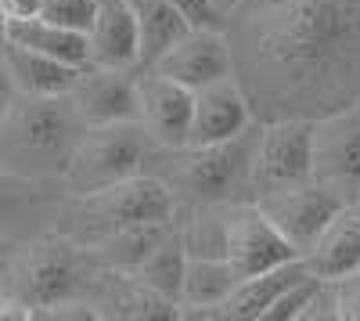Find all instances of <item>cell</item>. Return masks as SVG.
<instances>
[{"label": "cell", "mask_w": 360, "mask_h": 321, "mask_svg": "<svg viewBox=\"0 0 360 321\" xmlns=\"http://www.w3.org/2000/svg\"><path fill=\"white\" fill-rule=\"evenodd\" d=\"M224 37L259 123L321 120L360 98V0H238Z\"/></svg>", "instance_id": "1"}, {"label": "cell", "mask_w": 360, "mask_h": 321, "mask_svg": "<svg viewBox=\"0 0 360 321\" xmlns=\"http://www.w3.org/2000/svg\"><path fill=\"white\" fill-rule=\"evenodd\" d=\"M256 206L285 235V242L303 256V249L321 235V227L332 220L339 213V206H346V202L310 177V181H295V184L270 188V191L256 195Z\"/></svg>", "instance_id": "8"}, {"label": "cell", "mask_w": 360, "mask_h": 321, "mask_svg": "<svg viewBox=\"0 0 360 321\" xmlns=\"http://www.w3.org/2000/svg\"><path fill=\"white\" fill-rule=\"evenodd\" d=\"M242 282L224 256H188L180 282V317H209Z\"/></svg>", "instance_id": "19"}, {"label": "cell", "mask_w": 360, "mask_h": 321, "mask_svg": "<svg viewBox=\"0 0 360 321\" xmlns=\"http://www.w3.org/2000/svg\"><path fill=\"white\" fill-rule=\"evenodd\" d=\"M69 101L83 127L137 120V69L83 65L69 87Z\"/></svg>", "instance_id": "13"}, {"label": "cell", "mask_w": 360, "mask_h": 321, "mask_svg": "<svg viewBox=\"0 0 360 321\" xmlns=\"http://www.w3.org/2000/svg\"><path fill=\"white\" fill-rule=\"evenodd\" d=\"M353 105H356V112H360V98H356V101H353Z\"/></svg>", "instance_id": "33"}, {"label": "cell", "mask_w": 360, "mask_h": 321, "mask_svg": "<svg viewBox=\"0 0 360 321\" xmlns=\"http://www.w3.org/2000/svg\"><path fill=\"white\" fill-rule=\"evenodd\" d=\"M353 202H356V206H360V181H356V191H353Z\"/></svg>", "instance_id": "31"}, {"label": "cell", "mask_w": 360, "mask_h": 321, "mask_svg": "<svg viewBox=\"0 0 360 321\" xmlns=\"http://www.w3.org/2000/svg\"><path fill=\"white\" fill-rule=\"evenodd\" d=\"M0 4H4L8 22H22V18H37L44 0H0Z\"/></svg>", "instance_id": "27"}, {"label": "cell", "mask_w": 360, "mask_h": 321, "mask_svg": "<svg viewBox=\"0 0 360 321\" xmlns=\"http://www.w3.org/2000/svg\"><path fill=\"white\" fill-rule=\"evenodd\" d=\"M98 275L101 264L94 260V253L54 227L29 242H18L8 296L25 303L33 317H44L51 307L90 300Z\"/></svg>", "instance_id": "4"}, {"label": "cell", "mask_w": 360, "mask_h": 321, "mask_svg": "<svg viewBox=\"0 0 360 321\" xmlns=\"http://www.w3.org/2000/svg\"><path fill=\"white\" fill-rule=\"evenodd\" d=\"M0 65H4V44H0Z\"/></svg>", "instance_id": "32"}, {"label": "cell", "mask_w": 360, "mask_h": 321, "mask_svg": "<svg viewBox=\"0 0 360 321\" xmlns=\"http://www.w3.org/2000/svg\"><path fill=\"white\" fill-rule=\"evenodd\" d=\"M8 44L29 47V51H40L47 58H58L72 69H83L90 62V51H86V33H76V29L65 25H54L47 18H22V22H8Z\"/></svg>", "instance_id": "21"}, {"label": "cell", "mask_w": 360, "mask_h": 321, "mask_svg": "<svg viewBox=\"0 0 360 321\" xmlns=\"http://www.w3.org/2000/svg\"><path fill=\"white\" fill-rule=\"evenodd\" d=\"M90 65L137 69V22L130 0H98L94 22L86 29Z\"/></svg>", "instance_id": "17"}, {"label": "cell", "mask_w": 360, "mask_h": 321, "mask_svg": "<svg viewBox=\"0 0 360 321\" xmlns=\"http://www.w3.org/2000/svg\"><path fill=\"white\" fill-rule=\"evenodd\" d=\"M259 120L238 137L217 144H180V149H152L144 170L176 195L180 206L191 202H249L256 170Z\"/></svg>", "instance_id": "2"}, {"label": "cell", "mask_w": 360, "mask_h": 321, "mask_svg": "<svg viewBox=\"0 0 360 321\" xmlns=\"http://www.w3.org/2000/svg\"><path fill=\"white\" fill-rule=\"evenodd\" d=\"M303 264L317 278L342 282L360 271V206L346 202L339 213L321 227V235L303 249Z\"/></svg>", "instance_id": "16"}, {"label": "cell", "mask_w": 360, "mask_h": 321, "mask_svg": "<svg viewBox=\"0 0 360 321\" xmlns=\"http://www.w3.org/2000/svg\"><path fill=\"white\" fill-rule=\"evenodd\" d=\"M83 134L69 94H15L0 123V166L25 177L62 181Z\"/></svg>", "instance_id": "3"}, {"label": "cell", "mask_w": 360, "mask_h": 321, "mask_svg": "<svg viewBox=\"0 0 360 321\" xmlns=\"http://www.w3.org/2000/svg\"><path fill=\"white\" fill-rule=\"evenodd\" d=\"M256 123L249 108L245 91L238 87L234 76L213 80L191 91V127H188V144H217L227 137H238Z\"/></svg>", "instance_id": "15"}, {"label": "cell", "mask_w": 360, "mask_h": 321, "mask_svg": "<svg viewBox=\"0 0 360 321\" xmlns=\"http://www.w3.org/2000/svg\"><path fill=\"white\" fill-rule=\"evenodd\" d=\"M303 275H310V271L303 264V256H295V260H288V264H278V268H270L263 275L242 278L231 289V296L209 314V321H259L263 310L278 300L281 289H288Z\"/></svg>", "instance_id": "18"}, {"label": "cell", "mask_w": 360, "mask_h": 321, "mask_svg": "<svg viewBox=\"0 0 360 321\" xmlns=\"http://www.w3.org/2000/svg\"><path fill=\"white\" fill-rule=\"evenodd\" d=\"M299 253L285 242V235L266 220V213L256 206V199L234 202L231 220H227V242H224V260L234 268L238 278L263 275L278 264H288Z\"/></svg>", "instance_id": "11"}, {"label": "cell", "mask_w": 360, "mask_h": 321, "mask_svg": "<svg viewBox=\"0 0 360 321\" xmlns=\"http://www.w3.org/2000/svg\"><path fill=\"white\" fill-rule=\"evenodd\" d=\"M180 202L176 195L155 177V173H134L127 181H115L108 188L86 191V195H65L58 210V231L83 246H94L123 227L152 224L176 217Z\"/></svg>", "instance_id": "5"}, {"label": "cell", "mask_w": 360, "mask_h": 321, "mask_svg": "<svg viewBox=\"0 0 360 321\" xmlns=\"http://www.w3.org/2000/svg\"><path fill=\"white\" fill-rule=\"evenodd\" d=\"M94 11H98V0H44L40 4V18L76 29V33H86L90 22H94Z\"/></svg>", "instance_id": "24"}, {"label": "cell", "mask_w": 360, "mask_h": 321, "mask_svg": "<svg viewBox=\"0 0 360 321\" xmlns=\"http://www.w3.org/2000/svg\"><path fill=\"white\" fill-rule=\"evenodd\" d=\"M213 4H217V8H220V11H224V15H227V11H231V8H234V4H238V0H213Z\"/></svg>", "instance_id": "30"}, {"label": "cell", "mask_w": 360, "mask_h": 321, "mask_svg": "<svg viewBox=\"0 0 360 321\" xmlns=\"http://www.w3.org/2000/svg\"><path fill=\"white\" fill-rule=\"evenodd\" d=\"M166 4H173L191 25H224V11L213 0H166Z\"/></svg>", "instance_id": "25"}, {"label": "cell", "mask_w": 360, "mask_h": 321, "mask_svg": "<svg viewBox=\"0 0 360 321\" xmlns=\"http://www.w3.org/2000/svg\"><path fill=\"white\" fill-rule=\"evenodd\" d=\"M137 123L144 127L152 149L188 144L191 91L155 69H137Z\"/></svg>", "instance_id": "12"}, {"label": "cell", "mask_w": 360, "mask_h": 321, "mask_svg": "<svg viewBox=\"0 0 360 321\" xmlns=\"http://www.w3.org/2000/svg\"><path fill=\"white\" fill-rule=\"evenodd\" d=\"M137 22V69L155 65V58L191 29V22L166 0H130Z\"/></svg>", "instance_id": "22"}, {"label": "cell", "mask_w": 360, "mask_h": 321, "mask_svg": "<svg viewBox=\"0 0 360 321\" xmlns=\"http://www.w3.org/2000/svg\"><path fill=\"white\" fill-rule=\"evenodd\" d=\"M148 152H152V141H148L137 120L83 127L76 149L65 163L62 188L65 195H86L115 181H127L144 170Z\"/></svg>", "instance_id": "6"}, {"label": "cell", "mask_w": 360, "mask_h": 321, "mask_svg": "<svg viewBox=\"0 0 360 321\" xmlns=\"http://www.w3.org/2000/svg\"><path fill=\"white\" fill-rule=\"evenodd\" d=\"M11 98H15V87H11L8 73L0 69V123H4V115H8V108H11Z\"/></svg>", "instance_id": "28"}, {"label": "cell", "mask_w": 360, "mask_h": 321, "mask_svg": "<svg viewBox=\"0 0 360 321\" xmlns=\"http://www.w3.org/2000/svg\"><path fill=\"white\" fill-rule=\"evenodd\" d=\"M314 181L353 202L360 181V112L356 105L314 120Z\"/></svg>", "instance_id": "10"}, {"label": "cell", "mask_w": 360, "mask_h": 321, "mask_svg": "<svg viewBox=\"0 0 360 321\" xmlns=\"http://www.w3.org/2000/svg\"><path fill=\"white\" fill-rule=\"evenodd\" d=\"M184 268H188V249H184V239H180V224H173L169 235L159 239L144 253L141 264L127 275H134L137 282H144L148 289H155V293H162L166 300L176 303L180 300V282H184Z\"/></svg>", "instance_id": "23"}, {"label": "cell", "mask_w": 360, "mask_h": 321, "mask_svg": "<svg viewBox=\"0 0 360 321\" xmlns=\"http://www.w3.org/2000/svg\"><path fill=\"white\" fill-rule=\"evenodd\" d=\"M8 37V15H4V4H0V44Z\"/></svg>", "instance_id": "29"}, {"label": "cell", "mask_w": 360, "mask_h": 321, "mask_svg": "<svg viewBox=\"0 0 360 321\" xmlns=\"http://www.w3.org/2000/svg\"><path fill=\"white\" fill-rule=\"evenodd\" d=\"M155 69L176 83H184L188 91H198V87L213 83V80H224V76H234L231 69V44L224 37V25H191L184 37H180L173 47H166L155 65Z\"/></svg>", "instance_id": "14"}, {"label": "cell", "mask_w": 360, "mask_h": 321, "mask_svg": "<svg viewBox=\"0 0 360 321\" xmlns=\"http://www.w3.org/2000/svg\"><path fill=\"white\" fill-rule=\"evenodd\" d=\"M62 199V181L25 177L0 166V235L11 242H29L44 231H54Z\"/></svg>", "instance_id": "9"}, {"label": "cell", "mask_w": 360, "mask_h": 321, "mask_svg": "<svg viewBox=\"0 0 360 321\" xmlns=\"http://www.w3.org/2000/svg\"><path fill=\"white\" fill-rule=\"evenodd\" d=\"M15 94H69V87L76 80L79 69L58 62V58H47L40 51H29L18 44L4 40V65Z\"/></svg>", "instance_id": "20"}, {"label": "cell", "mask_w": 360, "mask_h": 321, "mask_svg": "<svg viewBox=\"0 0 360 321\" xmlns=\"http://www.w3.org/2000/svg\"><path fill=\"white\" fill-rule=\"evenodd\" d=\"M314 177V120L285 115V120L259 123L256 141V170H252V199Z\"/></svg>", "instance_id": "7"}, {"label": "cell", "mask_w": 360, "mask_h": 321, "mask_svg": "<svg viewBox=\"0 0 360 321\" xmlns=\"http://www.w3.org/2000/svg\"><path fill=\"white\" fill-rule=\"evenodd\" d=\"M15 249H18V242L0 235V300L8 296V282H11V268H15Z\"/></svg>", "instance_id": "26"}]
</instances>
